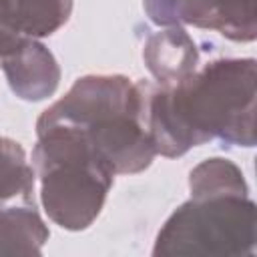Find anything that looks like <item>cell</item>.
I'll use <instances>...</instances> for the list:
<instances>
[{
  "mask_svg": "<svg viewBox=\"0 0 257 257\" xmlns=\"http://www.w3.org/2000/svg\"><path fill=\"white\" fill-rule=\"evenodd\" d=\"M255 58H217L175 86L153 84L149 135L157 155L175 159L209 141L255 147Z\"/></svg>",
  "mask_w": 257,
  "mask_h": 257,
  "instance_id": "cell-1",
  "label": "cell"
},
{
  "mask_svg": "<svg viewBox=\"0 0 257 257\" xmlns=\"http://www.w3.org/2000/svg\"><path fill=\"white\" fill-rule=\"evenodd\" d=\"M151 86L122 74H88L74 80L38 120L76 131L112 175H135L149 169L157 155L147 122Z\"/></svg>",
  "mask_w": 257,
  "mask_h": 257,
  "instance_id": "cell-2",
  "label": "cell"
},
{
  "mask_svg": "<svg viewBox=\"0 0 257 257\" xmlns=\"http://www.w3.org/2000/svg\"><path fill=\"white\" fill-rule=\"evenodd\" d=\"M32 163L48 219L66 231L90 227L104 207L114 175L90 153L82 137L70 126L36 120Z\"/></svg>",
  "mask_w": 257,
  "mask_h": 257,
  "instance_id": "cell-3",
  "label": "cell"
},
{
  "mask_svg": "<svg viewBox=\"0 0 257 257\" xmlns=\"http://www.w3.org/2000/svg\"><path fill=\"white\" fill-rule=\"evenodd\" d=\"M255 203L249 195H199L177 207L161 227L155 257H253Z\"/></svg>",
  "mask_w": 257,
  "mask_h": 257,
  "instance_id": "cell-4",
  "label": "cell"
},
{
  "mask_svg": "<svg viewBox=\"0 0 257 257\" xmlns=\"http://www.w3.org/2000/svg\"><path fill=\"white\" fill-rule=\"evenodd\" d=\"M143 6L159 26L189 24L233 42H251L257 36L255 0H143Z\"/></svg>",
  "mask_w": 257,
  "mask_h": 257,
  "instance_id": "cell-5",
  "label": "cell"
},
{
  "mask_svg": "<svg viewBox=\"0 0 257 257\" xmlns=\"http://www.w3.org/2000/svg\"><path fill=\"white\" fill-rule=\"evenodd\" d=\"M72 0H0V58L26 38H44L62 28Z\"/></svg>",
  "mask_w": 257,
  "mask_h": 257,
  "instance_id": "cell-6",
  "label": "cell"
},
{
  "mask_svg": "<svg viewBox=\"0 0 257 257\" xmlns=\"http://www.w3.org/2000/svg\"><path fill=\"white\" fill-rule=\"evenodd\" d=\"M12 92L30 102L52 96L60 82V66L54 54L36 38L22 40L12 52L0 58Z\"/></svg>",
  "mask_w": 257,
  "mask_h": 257,
  "instance_id": "cell-7",
  "label": "cell"
},
{
  "mask_svg": "<svg viewBox=\"0 0 257 257\" xmlns=\"http://www.w3.org/2000/svg\"><path fill=\"white\" fill-rule=\"evenodd\" d=\"M143 60L159 86H175L197 70L199 50L183 26H165L147 38Z\"/></svg>",
  "mask_w": 257,
  "mask_h": 257,
  "instance_id": "cell-8",
  "label": "cell"
},
{
  "mask_svg": "<svg viewBox=\"0 0 257 257\" xmlns=\"http://www.w3.org/2000/svg\"><path fill=\"white\" fill-rule=\"evenodd\" d=\"M48 237L50 231L34 203L0 205V255H36Z\"/></svg>",
  "mask_w": 257,
  "mask_h": 257,
  "instance_id": "cell-9",
  "label": "cell"
},
{
  "mask_svg": "<svg viewBox=\"0 0 257 257\" xmlns=\"http://www.w3.org/2000/svg\"><path fill=\"white\" fill-rule=\"evenodd\" d=\"M36 171L28 165L20 143L0 137V205L10 201L34 203Z\"/></svg>",
  "mask_w": 257,
  "mask_h": 257,
  "instance_id": "cell-10",
  "label": "cell"
},
{
  "mask_svg": "<svg viewBox=\"0 0 257 257\" xmlns=\"http://www.w3.org/2000/svg\"><path fill=\"white\" fill-rule=\"evenodd\" d=\"M191 197L199 195H249V187L241 169L221 157H211L199 163L189 173Z\"/></svg>",
  "mask_w": 257,
  "mask_h": 257,
  "instance_id": "cell-11",
  "label": "cell"
}]
</instances>
